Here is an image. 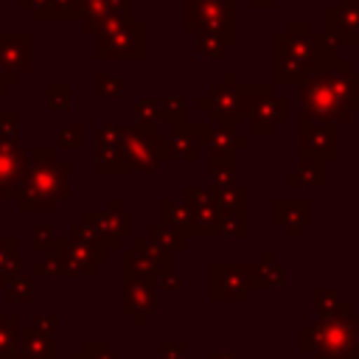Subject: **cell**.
I'll use <instances>...</instances> for the list:
<instances>
[{
    "mask_svg": "<svg viewBox=\"0 0 359 359\" xmlns=\"http://www.w3.org/2000/svg\"><path fill=\"white\" fill-rule=\"evenodd\" d=\"M65 196H70V163L59 160L56 149H31L25 180L17 194L20 210H56Z\"/></svg>",
    "mask_w": 359,
    "mask_h": 359,
    "instance_id": "1",
    "label": "cell"
},
{
    "mask_svg": "<svg viewBox=\"0 0 359 359\" xmlns=\"http://www.w3.org/2000/svg\"><path fill=\"white\" fill-rule=\"evenodd\" d=\"M334 53V39L314 34L311 22H292L286 34L278 36V81H297L309 76L320 53Z\"/></svg>",
    "mask_w": 359,
    "mask_h": 359,
    "instance_id": "2",
    "label": "cell"
},
{
    "mask_svg": "<svg viewBox=\"0 0 359 359\" xmlns=\"http://www.w3.org/2000/svg\"><path fill=\"white\" fill-rule=\"evenodd\" d=\"M121 151H123L129 168L140 171V174H154L160 168V163H165L171 157L168 137L160 135L157 123H137L135 129H126Z\"/></svg>",
    "mask_w": 359,
    "mask_h": 359,
    "instance_id": "3",
    "label": "cell"
},
{
    "mask_svg": "<svg viewBox=\"0 0 359 359\" xmlns=\"http://www.w3.org/2000/svg\"><path fill=\"white\" fill-rule=\"evenodd\" d=\"M121 269H123V280H146L151 286H160V280L171 272V255L143 236L123 250Z\"/></svg>",
    "mask_w": 359,
    "mask_h": 359,
    "instance_id": "4",
    "label": "cell"
},
{
    "mask_svg": "<svg viewBox=\"0 0 359 359\" xmlns=\"http://www.w3.org/2000/svg\"><path fill=\"white\" fill-rule=\"evenodd\" d=\"M28 168V151L17 140L0 137V199H17Z\"/></svg>",
    "mask_w": 359,
    "mask_h": 359,
    "instance_id": "5",
    "label": "cell"
},
{
    "mask_svg": "<svg viewBox=\"0 0 359 359\" xmlns=\"http://www.w3.org/2000/svg\"><path fill=\"white\" fill-rule=\"evenodd\" d=\"M154 300H157V286L146 283V280H123V292H121V311L137 325L143 328L154 311Z\"/></svg>",
    "mask_w": 359,
    "mask_h": 359,
    "instance_id": "6",
    "label": "cell"
},
{
    "mask_svg": "<svg viewBox=\"0 0 359 359\" xmlns=\"http://www.w3.org/2000/svg\"><path fill=\"white\" fill-rule=\"evenodd\" d=\"M325 34L342 45H359V0H337L325 11Z\"/></svg>",
    "mask_w": 359,
    "mask_h": 359,
    "instance_id": "7",
    "label": "cell"
},
{
    "mask_svg": "<svg viewBox=\"0 0 359 359\" xmlns=\"http://www.w3.org/2000/svg\"><path fill=\"white\" fill-rule=\"evenodd\" d=\"M247 266L241 264H213L210 272V289H213V300H236L247 294Z\"/></svg>",
    "mask_w": 359,
    "mask_h": 359,
    "instance_id": "8",
    "label": "cell"
},
{
    "mask_svg": "<svg viewBox=\"0 0 359 359\" xmlns=\"http://www.w3.org/2000/svg\"><path fill=\"white\" fill-rule=\"evenodd\" d=\"M14 356H20V359H56L59 356L56 337L50 331H39L34 325H25L17 334Z\"/></svg>",
    "mask_w": 359,
    "mask_h": 359,
    "instance_id": "9",
    "label": "cell"
},
{
    "mask_svg": "<svg viewBox=\"0 0 359 359\" xmlns=\"http://www.w3.org/2000/svg\"><path fill=\"white\" fill-rule=\"evenodd\" d=\"M81 227L101 244V247H107L109 252L112 250H118L121 247V236H118V230H115V224H112V219H109V213L107 210H87L84 216H81Z\"/></svg>",
    "mask_w": 359,
    "mask_h": 359,
    "instance_id": "10",
    "label": "cell"
},
{
    "mask_svg": "<svg viewBox=\"0 0 359 359\" xmlns=\"http://www.w3.org/2000/svg\"><path fill=\"white\" fill-rule=\"evenodd\" d=\"M199 146H202V137H199V126L194 123H177L174 132L168 135V149H171V157H182V160H196L199 154Z\"/></svg>",
    "mask_w": 359,
    "mask_h": 359,
    "instance_id": "11",
    "label": "cell"
},
{
    "mask_svg": "<svg viewBox=\"0 0 359 359\" xmlns=\"http://www.w3.org/2000/svg\"><path fill=\"white\" fill-rule=\"evenodd\" d=\"M160 224L165 227H174L180 230L182 236H194V216H191V208L182 202H174V199H163L160 202Z\"/></svg>",
    "mask_w": 359,
    "mask_h": 359,
    "instance_id": "12",
    "label": "cell"
},
{
    "mask_svg": "<svg viewBox=\"0 0 359 359\" xmlns=\"http://www.w3.org/2000/svg\"><path fill=\"white\" fill-rule=\"evenodd\" d=\"M65 247L67 250H73V252H81V255H87V258H93L95 264H104L107 258H109V250L107 247H101L81 224H76V227H70V233H67V238H65Z\"/></svg>",
    "mask_w": 359,
    "mask_h": 359,
    "instance_id": "13",
    "label": "cell"
},
{
    "mask_svg": "<svg viewBox=\"0 0 359 359\" xmlns=\"http://www.w3.org/2000/svg\"><path fill=\"white\" fill-rule=\"evenodd\" d=\"M17 247L20 241L17 238H0V289H6L14 278H17Z\"/></svg>",
    "mask_w": 359,
    "mask_h": 359,
    "instance_id": "14",
    "label": "cell"
},
{
    "mask_svg": "<svg viewBox=\"0 0 359 359\" xmlns=\"http://www.w3.org/2000/svg\"><path fill=\"white\" fill-rule=\"evenodd\" d=\"M146 238H149L151 244L163 247L165 252H174V250H182V247H185V238H188V236H182L180 230L165 227V224H151V227L146 230Z\"/></svg>",
    "mask_w": 359,
    "mask_h": 359,
    "instance_id": "15",
    "label": "cell"
},
{
    "mask_svg": "<svg viewBox=\"0 0 359 359\" xmlns=\"http://www.w3.org/2000/svg\"><path fill=\"white\" fill-rule=\"evenodd\" d=\"M95 168H98V174H132V168H129L121 146H115V149H98Z\"/></svg>",
    "mask_w": 359,
    "mask_h": 359,
    "instance_id": "16",
    "label": "cell"
},
{
    "mask_svg": "<svg viewBox=\"0 0 359 359\" xmlns=\"http://www.w3.org/2000/svg\"><path fill=\"white\" fill-rule=\"evenodd\" d=\"M59 255H62V264H65V275H81V278L95 275V266H98V264H95L93 258H87V255H81V252H73V250H67V247H62Z\"/></svg>",
    "mask_w": 359,
    "mask_h": 359,
    "instance_id": "17",
    "label": "cell"
},
{
    "mask_svg": "<svg viewBox=\"0 0 359 359\" xmlns=\"http://www.w3.org/2000/svg\"><path fill=\"white\" fill-rule=\"evenodd\" d=\"M17 334H20V320L14 314L0 317V359H11L17 348Z\"/></svg>",
    "mask_w": 359,
    "mask_h": 359,
    "instance_id": "18",
    "label": "cell"
},
{
    "mask_svg": "<svg viewBox=\"0 0 359 359\" xmlns=\"http://www.w3.org/2000/svg\"><path fill=\"white\" fill-rule=\"evenodd\" d=\"M210 177L216 185H224L236 177V163L230 157V151H213V163H210Z\"/></svg>",
    "mask_w": 359,
    "mask_h": 359,
    "instance_id": "19",
    "label": "cell"
},
{
    "mask_svg": "<svg viewBox=\"0 0 359 359\" xmlns=\"http://www.w3.org/2000/svg\"><path fill=\"white\" fill-rule=\"evenodd\" d=\"M31 247L36 250V252H59L62 247H65V238H59L56 233H53V227L50 224H45V227H36L34 230V238H31Z\"/></svg>",
    "mask_w": 359,
    "mask_h": 359,
    "instance_id": "20",
    "label": "cell"
},
{
    "mask_svg": "<svg viewBox=\"0 0 359 359\" xmlns=\"http://www.w3.org/2000/svg\"><path fill=\"white\" fill-rule=\"evenodd\" d=\"M107 213H109V219H112V224H115V230H118V236L121 238H126V236H132L135 233V227H132V213H126L123 208H121V202L118 199H112L109 205H107Z\"/></svg>",
    "mask_w": 359,
    "mask_h": 359,
    "instance_id": "21",
    "label": "cell"
},
{
    "mask_svg": "<svg viewBox=\"0 0 359 359\" xmlns=\"http://www.w3.org/2000/svg\"><path fill=\"white\" fill-rule=\"evenodd\" d=\"M123 135H126L123 126H118V123H104V126L95 132V146H98V149H115V146L123 143Z\"/></svg>",
    "mask_w": 359,
    "mask_h": 359,
    "instance_id": "22",
    "label": "cell"
},
{
    "mask_svg": "<svg viewBox=\"0 0 359 359\" xmlns=\"http://www.w3.org/2000/svg\"><path fill=\"white\" fill-rule=\"evenodd\" d=\"M6 289H8V294H6L8 303H20V300H31V297H34V280H31L28 275H25V278L17 275Z\"/></svg>",
    "mask_w": 359,
    "mask_h": 359,
    "instance_id": "23",
    "label": "cell"
},
{
    "mask_svg": "<svg viewBox=\"0 0 359 359\" xmlns=\"http://www.w3.org/2000/svg\"><path fill=\"white\" fill-rule=\"evenodd\" d=\"M34 275H48V278H62L65 275V264H62V255L59 252H48L45 261H36L31 266Z\"/></svg>",
    "mask_w": 359,
    "mask_h": 359,
    "instance_id": "24",
    "label": "cell"
},
{
    "mask_svg": "<svg viewBox=\"0 0 359 359\" xmlns=\"http://www.w3.org/2000/svg\"><path fill=\"white\" fill-rule=\"evenodd\" d=\"M70 359H118L115 351H109L107 342H84L81 351H76Z\"/></svg>",
    "mask_w": 359,
    "mask_h": 359,
    "instance_id": "25",
    "label": "cell"
},
{
    "mask_svg": "<svg viewBox=\"0 0 359 359\" xmlns=\"http://www.w3.org/2000/svg\"><path fill=\"white\" fill-rule=\"evenodd\" d=\"M84 143V126L81 123H62L59 126V146L65 149H79Z\"/></svg>",
    "mask_w": 359,
    "mask_h": 359,
    "instance_id": "26",
    "label": "cell"
},
{
    "mask_svg": "<svg viewBox=\"0 0 359 359\" xmlns=\"http://www.w3.org/2000/svg\"><path fill=\"white\" fill-rule=\"evenodd\" d=\"M182 109H185V101H177V98H163L160 101V118H165V121H171L174 126L177 123H182Z\"/></svg>",
    "mask_w": 359,
    "mask_h": 359,
    "instance_id": "27",
    "label": "cell"
},
{
    "mask_svg": "<svg viewBox=\"0 0 359 359\" xmlns=\"http://www.w3.org/2000/svg\"><path fill=\"white\" fill-rule=\"evenodd\" d=\"M157 356L160 359H185V342H180V339H163L157 345Z\"/></svg>",
    "mask_w": 359,
    "mask_h": 359,
    "instance_id": "28",
    "label": "cell"
},
{
    "mask_svg": "<svg viewBox=\"0 0 359 359\" xmlns=\"http://www.w3.org/2000/svg\"><path fill=\"white\" fill-rule=\"evenodd\" d=\"M0 137L3 140H17V115L11 109L0 112Z\"/></svg>",
    "mask_w": 359,
    "mask_h": 359,
    "instance_id": "29",
    "label": "cell"
},
{
    "mask_svg": "<svg viewBox=\"0 0 359 359\" xmlns=\"http://www.w3.org/2000/svg\"><path fill=\"white\" fill-rule=\"evenodd\" d=\"M45 95H48V104H50L53 109H62V107H67V101H70V90H67V87H48Z\"/></svg>",
    "mask_w": 359,
    "mask_h": 359,
    "instance_id": "30",
    "label": "cell"
},
{
    "mask_svg": "<svg viewBox=\"0 0 359 359\" xmlns=\"http://www.w3.org/2000/svg\"><path fill=\"white\" fill-rule=\"evenodd\" d=\"M31 325L39 328V331H50V334H53V328H56V317H42V314H36Z\"/></svg>",
    "mask_w": 359,
    "mask_h": 359,
    "instance_id": "31",
    "label": "cell"
},
{
    "mask_svg": "<svg viewBox=\"0 0 359 359\" xmlns=\"http://www.w3.org/2000/svg\"><path fill=\"white\" fill-rule=\"evenodd\" d=\"M11 81H14V79H11V76H3V62H0V95H3V93H6V90H3V87H6V84H11Z\"/></svg>",
    "mask_w": 359,
    "mask_h": 359,
    "instance_id": "32",
    "label": "cell"
},
{
    "mask_svg": "<svg viewBox=\"0 0 359 359\" xmlns=\"http://www.w3.org/2000/svg\"><path fill=\"white\" fill-rule=\"evenodd\" d=\"M210 359H233V356H230V353H213Z\"/></svg>",
    "mask_w": 359,
    "mask_h": 359,
    "instance_id": "33",
    "label": "cell"
},
{
    "mask_svg": "<svg viewBox=\"0 0 359 359\" xmlns=\"http://www.w3.org/2000/svg\"><path fill=\"white\" fill-rule=\"evenodd\" d=\"M272 0H252V6H269Z\"/></svg>",
    "mask_w": 359,
    "mask_h": 359,
    "instance_id": "34",
    "label": "cell"
}]
</instances>
